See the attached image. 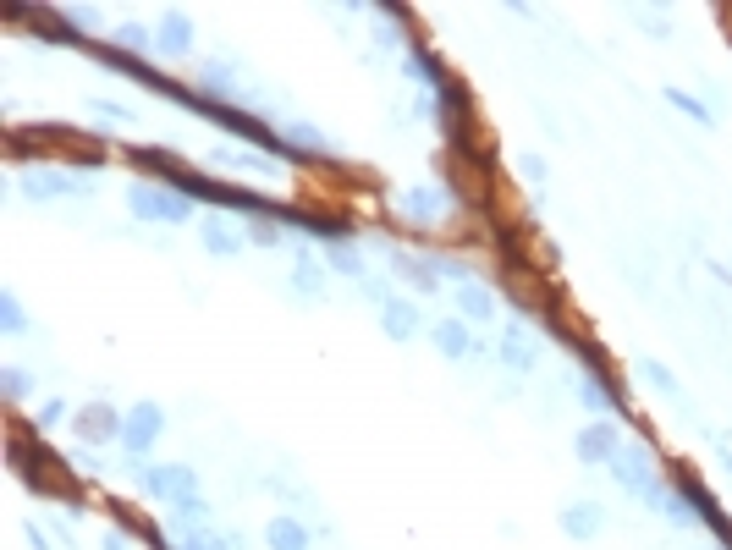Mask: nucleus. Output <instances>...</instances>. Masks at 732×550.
I'll list each match as a JSON object with an SVG mask.
<instances>
[{"label": "nucleus", "instance_id": "f257e3e1", "mask_svg": "<svg viewBox=\"0 0 732 550\" xmlns=\"http://www.w3.org/2000/svg\"><path fill=\"white\" fill-rule=\"evenodd\" d=\"M12 187L28 198V204H61V198H94L100 193V171H67V165L28 160V165H17Z\"/></svg>", "mask_w": 732, "mask_h": 550}, {"label": "nucleus", "instance_id": "f03ea898", "mask_svg": "<svg viewBox=\"0 0 732 550\" xmlns=\"http://www.w3.org/2000/svg\"><path fill=\"white\" fill-rule=\"evenodd\" d=\"M127 215L144 220V226H199V204L177 187L155 182V176H133L127 182Z\"/></svg>", "mask_w": 732, "mask_h": 550}, {"label": "nucleus", "instance_id": "7ed1b4c3", "mask_svg": "<svg viewBox=\"0 0 732 550\" xmlns=\"http://www.w3.org/2000/svg\"><path fill=\"white\" fill-rule=\"evenodd\" d=\"M122 473H133L138 495H149V501H166V506L204 495V479H199V468H193V462H133V457H127Z\"/></svg>", "mask_w": 732, "mask_h": 550}, {"label": "nucleus", "instance_id": "20e7f679", "mask_svg": "<svg viewBox=\"0 0 732 550\" xmlns=\"http://www.w3.org/2000/svg\"><path fill=\"white\" fill-rule=\"evenodd\" d=\"M452 209H457V187L452 182H413V187L397 193V215L408 220V226H419V231L446 226Z\"/></svg>", "mask_w": 732, "mask_h": 550}, {"label": "nucleus", "instance_id": "39448f33", "mask_svg": "<svg viewBox=\"0 0 732 550\" xmlns=\"http://www.w3.org/2000/svg\"><path fill=\"white\" fill-rule=\"evenodd\" d=\"M122 424H127V407H116L111 396H89V402H78V413H72V435H78V446H122Z\"/></svg>", "mask_w": 732, "mask_h": 550}, {"label": "nucleus", "instance_id": "423d86ee", "mask_svg": "<svg viewBox=\"0 0 732 550\" xmlns=\"http://www.w3.org/2000/svg\"><path fill=\"white\" fill-rule=\"evenodd\" d=\"M160 440H166V407H160L155 396H138V402L127 407V424H122V451L133 462H149Z\"/></svg>", "mask_w": 732, "mask_h": 550}, {"label": "nucleus", "instance_id": "0eeeda50", "mask_svg": "<svg viewBox=\"0 0 732 550\" xmlns=\"http://www.w3.org/2000/svg\"><path fill=\"white\" fill-rule=\"evenodd\" d=\"M606 473L617 479V490H622V495H633V501H639V495L655 484L661 462H655V446H644V440H622V451L606 462Z\"/></svg>", "mask_w": 732, "mask_h": 550}, {"label": "nucleus", "instance_id": "6e6552de", "mask_svg": "<svg viewBox=\"0 0 732 550\" xmlns=\"http://www.w3.org/2000/svg\"><path fill=\"white\" fill-rule=\"evenodd\" d=\"M199 242L210 259H243L254 242H248V220L226 215V209H204L199 215Z\"/></svg>", "mask_w": 732, "mask_h": 550}, {"label": "nucleus", "instance_id": "1a4fd4ad", "mask_svg": "<svg viewBox=\"0 0 732 550\" xmlns=\"http://www.w3.org/2000/svg\"><path fill=\"white\" fill-rule=\"evenodd\" d=\"M677 490L688 495V506H694L699 528H705V534H716V545H732V517H727V506H721V495L710 490L699 473H688V468H677Z\"/></svg>", "mask_w": 732, "mask_h": 550}, {"label": "nucleus", "instance_id": "9d476101", "mask_svg": "<svg viewBox=\"0 0 732 550\" xmlns=\"http://www.w3.org/2000/svg\"><path fill=\"white\" fill-rule=\"evenodd\" d=\"M622 418H589L584 429H573V457L584 462V468H606L611 457L622 451Z\"/></svg>", "mask_w": 732, "mask_h": 550}, {"label": "nucleus", "instance_id": "9b49d317", "mask_svg": "<svg viewBox=\"0 0 732 550\" xmlns=\"http://www.w3.org/2000/svg\"><path fill=\"white\" fill-rule=\"evenodd\" d=\"M573 396H578V407H589L595 418H628V391H622L611 374H578Z\"/></svg>", "mask_w": 732, "mask_h": 550}, {"label": "nucleus", "instance_id": "f8f14e48", "mask_svg": "<svg viewBox=\"0 0 732 550\" xmlns=\"http://www.w3.org/2000/svg\"><path fill=\"white\" fill-rule=\"evenodd\" d=\"M496 363H501V369H512V374H534V369H540V341L529 336V325H523L518 314H512L507 325H501Z\"/></svg>", "mask_w": 732, "mask_h": 550}, {"label": "nucleus", "instance_id": "ddd939ff", "mask_svg": "<svg viewBox=\"0 0 732 550\" xmlns=\"http://www.w3.org/2000/svg\"><path fill=\"white\" fill-rule=\"evenodd\" d=\"M193 88L210 99H221V105H248V94L237 88V61L232 55H204L199 72H193Z\"/></svg>", "mask_w": 732, "mask_h": 550}, {"label": "nucleus", "instance_id": "4468645a", "mask_svg": "<svg viewBox=\"0 0 732 550\" xmlns=\"http://www.w3.org/2000/svg\"><path fill=\"white\" fill-rule=\"evenodd\" d=\"M188 55H193V17L177 11V6H166L160 22H155V61L177 66V61H188Z\"/></svg>", "mask_w": 732, "mask_h": 550}, {"label": "nucleus", "instance_id": "2eb2a0df", "mask_svg": "<svg viewBox=\"0 0 732 550\" xmlns=\"http://www.w3.org/2000/svg\"><path fill=\"white\" fill-rule=\"evenodd\" d=\"M452 314L468 319L474 330H485V325H496V319H501V292L490 281H468V286H457V292H452Z\"/></svg>", "mask_w": 732, "mask_h": 550}, {"label": "nucleus", "instance_id": "dca6fc26", "mask_svg": "<svg viewBox=\"0 0 732 550\" xmlns=\"http://www.w3.org/2000/svg\"><path fill=\"white\" fill-rule=\"evenodd\" d=\"M556 528H562L573 545H589V539L606 534V506L589 501V495H578V501H567L562 512H556Z\"/></svg>", "mask_w": 732, "mask_h": 550}, {"label": "nucleus", "instance_id": "f3484780", "mask_svg": "<svg viewBox=\"0 0 732 550\" xmlns=\"http://www.w3.org/2000/svg\"><path fill=\"white\" fill-rule=\"evenodd\" d=\"M402 72H408L413 83H419V94H441V88H452V83H457L452 66H446L435 50H424V44H408V50H402Z\"/></svg>", "mask_w": 732, "mask_h": 550}, {"label": "nucleus", "instance_id": "a211bd4d", "mask_svg": "<svg viewBox=\"0 0 732 550\" xmlns=\"http://www.w3.org/2000/svg\"><path fill=\"white\" fill-rule=\"evenodd\" d=\"M386 270H391V281H402V286H413V292H441V275L430 270V253H413V248H391L386 253Z\"/></svg>", "mask_w": 732, "mask_h": 550}, {"label": "nucleus", "instance_id": "6ab92c4d", "mask_svg": "<svg viewBox=\"0 0 732 550\" xmlns=\"http://www.w3.org/2000/svg\"><path fill=\"white\" fill-rule=\"evenodd\" d=\"M474 336L479 330L468 325V319H457V314H441L430 325V347L441 352L446 363H468V352H474Z\"/></svg>", "mask_w": 732, "mask_h": 550}, {"label": "nucleus", "instance_id": "aec40b11", "mask_svg": "<svg viewBox=\"0 0 732 550\" xmlns=\"http://www.w3.org/2000/svg\"><path fill=\"white\" fill-rule=\"evenodd\" d=\"M166 528H171V539H188V534H215V528H221V517H215V506L204 501V495H193V501L166 506Z\"/></svg>", "mask_w": 732, "mask_h": 550}, {"label": "nucleus", "instance_id": "412c9836", "mask_svg": "<svg viewBox=\"0 0 732 550\" xmlns=\"http://www.w3.org/2000/svg\"><path fill=\"white\" fill-rule=\"evenodd\" d=\"M292 292L303 297V303H325V292H331V270H325L320 253H292Z\"/></svg>", "mask_w": 732, "mask_h": 550}, {"label": "nucleus", "instance_id": "4be33fe9", "mask_svg": "<svg viewBox=\"0 0 732 550\" xmlns=\"http://www.w3.org/2000/svg\"><path fill=\"white\" fill-rule=\"evenodd\" d=\"M380 314V330H386V341H413L424 330V314H419V303H413V297H386V303L375 308Z\"/></svg>", "mask_w": 732, "mask_h": 550}, {"label": "nucleus", "instance_id": "5701e85b", "mask_svg": "<svg viewBox=\"0 0 732 550\" xmlns=\"http://www.w3.org/2000/svg\"><path fill=\"white\" fill-rule=\"evenodd\" d=\"M259 539H265V550H314V534L298 512H270Z\"/></svg>", "mask_w": 732, "mask_h": 550}, {"label": "nucleus", "instance_id": "b1692460", "mask_svg": "<svg viewBox=\"0 0 732 550\" xmlns=\"http://www.w3.org/2000/svg\"><path fill=\"white\" fill-rule=\"evenodd\" d=\"M320 259H325V270L342 275V281H358V286L369 281V259L358 253V237H347V242H325Z\"/></svg>", "mask_w": 732, "mask_h": 550}, {"label": "nucleus", "instance_id": "393cba45", "mask_svg": "<svg viewBox=\"0 0 732 550\" xmlns=\"http://www.w3.org/2000/svg\"><path fill=\"white\" fill-rule=\"evenodd\" d=\"M270 154H259V149H243V143H215L210 149V165L215 171H248V176H265V171H276V165H265Z\"/></svg>", "mask_w": 732, "mask_h": 550}, {"label": "nucleus", "instance_id": "a878e982", "mask_svg": "<svg viewBox=\"0 0 732 550\" xmlns=\"http://www.w3.org/2000/svg\"><path fill=\"white\" fill-rule=\"evenodd\" d=\"M105 39H111L116 50L138 55V61H155V28H149V22H138V17L116 22V33H105Z\"/></svg>", "mask_w": 732, "mask_h": 550}, {"label": "nucleus", "instance_id": "bb28decb", "mask_svg": "<svg viewBox=\"0 0 732 550\" xmlns=\"http://www.w3.org/2000/svg\"><path fill=\"white\" fill-rule=\"evenodd\" d=\"M28 330H34V319H28L23 297H17L12 286H0V336H6V341H23Z\"/></svg>", "mask_w": 732, "mask_h": 550}, {"label": "nucleus", "instance_id": "cd10ccee", "mask_svg": "<svg viewBox=\"0 0 732 550\" xmlns=\"http://www.w3.org/2000/svg\"><path fill=\"white\" fill-rule=\"evenodd\" d=\"M661 99H666L672 110H683V116L694 121V127H716V110H710L699 94H688V88H677V83H672V88H661Z\"/></svg>", "mask_w": 732, "mask_h": 550}, {"label": "nucleus", "instance_id": "c85d7f7f", "mask_svg": "<svg viewBox=\"0 0 732 550\" xmlns=\"http://www.w3.org/2000/svg\"><path fill=\"white\" fill-rule=\"evenodd\" d=\"M430 270L441 275V281H452V286H468V281H485V275H479L474 264L463 259V253H441V248L430 253Z\"/></svg>", "mask_w": 732, "mask_h": 550}, {"label": "nucleus", "instance_id": "c756f323", "mask_svg": "<svg viewBox=\"0 0 732 550\" xmlns=\"http://www.w3.org/2000/svg\"><path fill=\"white\" fill-rule=\"evenodd\" d=\"M639 380L650 385V391H661L666 402H683V385H677V374L666 369L661 358H639Z\"/></svg>", "mask_w": 732, "mask_h": 550}, {"label": "nucleus", "instance_id": "7c9ffc66", "mask_svg": "<svg viewBox=\"0 0 732 550\" xmlns=\"http://www.w3.org/2000/svg\"><path fill=\"white\" fill-rule=\"evenodd\" d=\"M0 396L12 407H23L28 396H34V374H28L23 363H0Z\"/></svg>", "mask_w": 732, "mask_h": 550}, {"label": "nucleus", "instance_id": "2f4dec72", "mask_svg": "<svg viewBox=\"0 0 732 550\" xmlns=\"http://www.w3.org/2000/svg\"><path fill=\"white\" fill-rule=\"evenodd\" d=\"M72 413H78V407H72L67 396H45V402L34 407V435H50V429L72 424Z\"/></svg>", "mask_w": 732, "mask_h": 550}, {"label": "nucleus", "instance_id": "473e14b6", "mask_svg": "<svg viewBox=\"0 0 732 550\" xmlns=\"http://www.w3.org/2000/svg\"><path fill=\"white\" fill-rule=\"evenodd\" d=\"M248 242H254V248H265V253H276L281 242H287V226H281V215H259V220H248Z\"/></svg>", "mask_w": 732, "mask_h": 550}, {"label": "nucleus", "instance_id": "72a5a7b5", "mask_svg": "<svg viewBox=\"0 0 732 550\" xmlns=\"http://www.w3.org/2000/svg\"><path fill=\"white\" fill-rule=\"evenodd\" d=\"M67 462H72V473H78L83 484H100L105 473H111V468H105V457H100V451H94V446H78Z\"/></svg>", "mask_w": 732, "mask_h": 550}, {"label": "nucleus", "instance_id": "f704fd0d", "mask_svg": "<svg viewBox=\"0 0 732 550\" xmlns=\"http://www.w3.org/2000/svg\"><path fill=\"white\" fill-rule=\"evenodd\" d=\"M89 116H105V121H116V127H122V121H133V110H127L122 99H105V94H94V99H89Z\"/></svg>", "mask_w": 732, "mask_h": 550}, {"label": "nucleus", "instance_id": "c9c22d12", "mask_svg": "<svg viewBox=\"0 0 732 550\" xmlns=\"http://www.w3.org/2000/svg\"><path fill=\"white\" fill-rule=\"evenodd\" d=\"M633 17L644 22V28H655V39H672V11H655V6H639Z\"/></svg>", "mask_w": 732, "mask_h": 550}, {"label": "nucleus", "instance_id": "e433bc0d", "mask_svg": "<svg viewBox=\"0 0 732 550\" xmlns=\"http://www.w3.org/2000/svg\"><path fill=\"white\" fill-rule=\"evenodd\" d=\"M23 539H28V545H34V550H56V539H50L45 528L34 523V517H23Z\"/></svg>", "mask_w": 732, "mask_h": 550}, {"label": "nucleus", "instance_id": "4c0bfd02", "mask_svg": "<svg viewBox=\"0 0 732 550\" xmlns=\"http://www.w3.org/2000/svg\"><path fill=\"white\" fill-rule=\"evenodd\" d=\"M518 165H523V176H529V182H534V187H540V182H545V160H540V154H523V160H518Z\"/></svg>", "mask_w": 732, "mask_h": 550}, {"label": "nucleus", "instance_id": "58836bf2", "mask_svg": "<svg viewBox=\"0 0 732 550\" xmlns=\"http://www.w3.org/2000/svg\"><path fill=\"white\" fill-rule=\"evenodd\" d=\"M364 297H369V303L380 308V303H386V297H397V292H391L386 281H375V275H369V281H364Z\"/></svg>", "mask_w": 732, "mask_h": 550}, {"label": "nucleus", "instance_id": "ea45409f", "mask_svg": "<svg viewBox=\"0 0 732 550\" xmlns=\"http://www.w3.org/2000/svg\"><path fill=\"white\" fill-rule=\"evenodd\" d=\"M100 550H133V534H122V528H111V534L100 539Z\"/></svg>", "mask_w": 732, "mask_h": 550}, {"label": "nucleus", "instance_id": "a19ab883", "mask_svg": "<svg viewBox=\"0 0 732 550\" xmlns=\"http://www.w3.org/2000/svg\"><path fill=\"white\" fill-rule=\"evenodd\" d=\"M468 358H474V363L496 358V341H485V330H479V336H474V352H468Z\"/></svg>", "mask_w": 732, "mask_h": 550}, {"label": "nucleus", "instance_id": "79ce46f5", "mask_svg": "<svg viewBox=\"0 0 732 550\" xmlns=\"http://www.w3.org/2000/svg\"><path fill=\"white\" fill-rule=\"evenodd\" d=\"M221 550H226V528H221Z\"/></svg>", "mask_w": 732, "mask_h": 550}]
</instances>
